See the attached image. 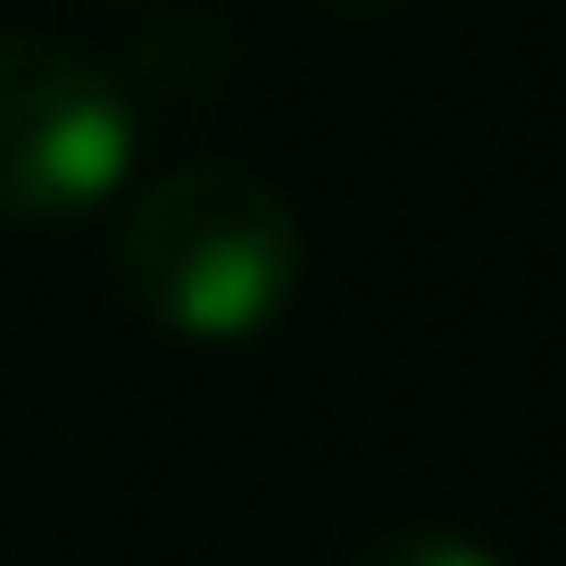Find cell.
<instances>
[{"mask_svg":"<svg viewBox=\"0 0 566 566\" xmlns=\"http://www.w3.org/2000/svg\"><path fill=\"white\" fill-rule=\"evenodd\" d=\"M301 217L266 176L192 159L159 176L117 226V283L176 342H259L301 292Z\"/></svg>","mask_w":566,"mask_h":566,"instance_id":"cell-1","label":"cell"},{"mask_svg":"<svg viewBox=\"0 0 566 566\" xmlns=\"http://www.w3.org/2000/svg\"><path fill=\"white\" fill-rule=\"evenodd\" d=\"M134 101L51 34H0V217L75 226L134 176Z\"/></svg>","mask_w":566,"mask_h":566,"instance_id":"cell-2","label":"cell"},{"mask_svg":"<svg viewBox=\"0 0 566 566\" xmlns=\"http://www.w3.org/2000/svg\"><path fill=\"white\" fill-rule=\"evenodd\" d=\"M350 566H509V558L492 542H475V533H459V525H391Z\"/></svg>","mask_w":566,"mask_h":566,"instance_id":"cell-3","label":"cell"},{"mask_svg":"<svg viewBox=\"0 0 566 566\" xmlns=\"http://www.w3.org/2000/svg\"><path fill=\"white\" fill-rule=\"evenodd\" d=\"M325 9H391V0H325Z\"/></svg>","mask_w":566,"mask_h":566,"instance_id":"cell-4","label":"cell"}]
</instances>
